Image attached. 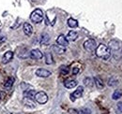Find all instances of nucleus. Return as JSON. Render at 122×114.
Here are the masks:
<instances>
[{"instance_id": "1", "label": "nucleus", "mask_w": 122, "mask_h": 114, "mask_svg": "<svg viewBox=\"0 0 122 114\" xmlns=\"http://www.w3.org/2000/svg\"><path fill=\"white\" fill-rule=\"evenodd\" d=\"M95 52L97 56L103 60H108L111 57V50L109 49L108 46L104 44H100L99 46H97Z\"/></svg>"}, {"instance_id": "2", "label": "nucleus", "mask_w": 122, "mask_h": 114, "mask_svg": "<svg viewBox=\"0 0 122 114\" xmlns=\"http://www.w3.org/2000/svg\"><path fill=\"white\" fill-rule=\"evenodd\" d=\"M30 20L35 24H40L43 20V12L41 10L37 9L35 10L30 15Z\"/></svg>"}, {"instance_id": "3", "label": "nucleus", "mask_w": 122, "mask_h": 114, "mask_svg": "<svg viewBox=\"0 0 122 114\" xmlns=\"http://www.w3.org/2000/svg\"><path fill=\"white\" fill-rule=\"evenodd\" d=\"M97 48V43L94 39H87L84 42V49L86 52H94Z\"/></svg>"}, {"instance_id": "4", "label": "nucleus", "mask_w": 122, "mask_h": 114, "mask_svg": "<svg viewBox=\"0 0 122 114\" xmlns=\"http://www.w3.org/2000/svg\"><path fill=\"white\" fill-rule=\"evenodd\" d=\"M34 99L36 100L39 104H45L48 101V95H46L44 92H39V93H36L35 95V98Z\"/></svg>"}, {"instance_id": "5", "label": "nucleus", "mask_w": 122, "mask_h": 114, "mask_svg": "<svg viewBox=\"0 0 122 114\" xmlns=\"http://www.w3.org/2000/svg\"><path fill=\"white\" fill-rule=\"evenodd\" d=\"M83 93H84V87H83V86H79V87L77 88V90H75V91L71 95V101H75L77 98L82 97Z\"/></svg>"}, {"instance_id": "6", "label": "nucleus", "mask_w": 122, "mask_h": 114, "mask_svg": "<svg viewBox=\"0 0 122 114\" xmlns=\"http://www.w3.org/2000/svg\"><path fill=\"white\" fill-rule=\"evenodd\" d=\"M29 56L32 59H35V60H40L43 57V53L39 50V49H34L32 50L30 52H29Z\"/></svg>"}, {"instance_id": "7", "label": "nucleus", "mask_w": 122, "mask_h": 114, "mask_svg": "<svg viewBox=\"0 0 122 114\" xmlns=\"http://www.w3.org/2000/svg\"><path fill=\"white\" fill-rule=\"evenodd\" d=\"M36 75L38 77H41V78H48L52 75V73L47 69H44V68H39L36 70Z\"/></svg>"}, {"instance_id": "8", "label": "nucleus", "mask_w": 122, "mask_h": 114, "mask_svg": "<svg viewBox=\"0 0 122 114\" xmlns=\"http://www.w3.org/2000/svg\"><path fill=\"white\" fill-rule=\"evenodd\" d=\"M56 43L61 46V47H67L69 45V40L67 39V38L64 36V35H59L58 38H56Z\"/></svg>"}, {"instance_id": "9", "label": "nucleus", "mask_w": 122, "mask_h": 114, "mask_svg": "<svg viewBox=\"0 0 122 114\" xmlns=\"http://www.w3.org/2000/svg\"><path fill=\"white\" fill-rule=\"evenodd\" d=\"M13 52H11V51H8L2 57V63L3 64H8V63H10L11 60H12V58H13Z\"/></svg>"}, {"instance_id": "10", "label": "nucleus", "mask_w": 122, "mask_h": 114, "mask_svg": "<svg viewBox=\"0 0 122 114\" xmlns=\"http://www.w3.org/2000/svg\"><path fill=\"white\" fill-rule=\"evenodd\" d=\"M23 30H24V33L27 36V37H30L33 33V27L30 24L28 23H25L24 24V26H23Z\"/></svg>"}, {"instance_id": "11", "label": "nucleus", "mask_w": 122, "mask_h": 114, "mask_svg": "<svg viewBox=\"0 0 122 114\" xmlns=\"http://www.w3.org/2000/svg\"><path fill=\"white\" fill-rule=\"evenodd\" d=\"M35 95H36V91L34 89L24 91V97L25 98H29V99L33 100L35 98Z\"/></svg>"}, {"instance_id": "12", "label": "nucleus", "mask_w": 122, "mask_h": 114, "mask_svg": "<svg viewBox=\"0 0 122 114\" xmlns=\"http://www.w3.org/2000/svg\"><path fill=\"white\" fill-rule=\"evenodd\" d=\"M108 47L111 51H118L119 47H120V44L117 40H111L108 44Z\"/></svg>"}, {"instance_id": "13", "label": "nucleus", "mask_w": 122, "mask_h": 114, "mask_svg": "<svg viewBox=\"0 0 122 114\" xmlns=\"http://www.w3.org/2000/svg\"><path fill=\"white\" fill-rule=\"evenodd\" d=\"M64 86L68 89H72V88L77 86V81L74 80H68L64 82Z\"/></svg>"}, {"instance_id": "14", "label": "nucleus", "mask_w": 122, "mask_h": 114, "mask_svg": "<svg viewBox=\"0 0 122 114\" xmlns=\"http://www.w3.org/2000/svg\"><path fill=\"white\" fill-rule=\"evenodd\" d=\"M52 50L57 53V54H63L65 52V48L64 47H61L59 45H53L52 46Z\"/></svg>"}, {"instance_id": "15", "label": "nucleus", "mask_w": 122, "mask_h": 114, "mask_svg": "<svg viewBox=\"0 0 122 114\" xmlns=\"http://www.w3.org/2000/svg\"><path fill=\"white\" fill-rule=\"evenodd\" d=\"M77 38H78V33L75 31H70L68 33V36H67V39L70 40V41H74L76 40Z\"/></svg>"}, {"instance_id": "16", "label": "nucleus", "mask_w": 122, "mask_h": 114, "mask_svg": "<svg viewBox=\"0 0 122 114\" xmlns=\"http://www.w3.org/2000/svg\"><path fill=\"white\" fill-rule=\"evenodd\" d=\"M94 82H95V84H96L98 89H100V90H101V89H103L104 83H103L102 80L100 77H95V78H94Z\"/></svg>"}, {"instance_id": "17", "label": "nucleus", "mask_w": 122, "mask_h": 114, "mask_svg": "<svg viewBox=\"0 0 122 114\" xmlns=\"http://www.w3.org/2000/svg\"><path fill=\"white\" fill-rule=\"evenodd\" d=\"M13 83H14V78H13V77H10V78L7 80V81L4 83V87H5L6 89H10V88L12 87Z\"/></svg>"}, {"instance_id": "18", "label": "nucleus", "mask_w": 122, "mask_h": 114, "mask_svg": "<svg viewBox=\"0 0 122 114\" xmlns=\"http://www.w3.org/2000/svg\"><path fill=\"white\" fill-rule=\"evenodd\" d=\"M49 40H50V37H49L48 34L44 33V34H42V35L41 36V44L46 45V44H48Z\"/></svg>"}, {"instance_id": "19", "label": "nucleus", "mask_w": 122, "mask_h": 114, "mask_svg": "<svg viewBox=\"0 0 122 114\" xmlns=\"http://www.w3.org/2000/svg\"><path fill=\"white\" fill-rule=\"evenodd\" d=\"M68 25L71 28H76L77 26H78V22L75 19H73V18H70L68 20Z\"/></svg>"}, {"instance_id": "20", "label": "nucleus", "mask_w": 122, "mask_h": 114, "mask_svg": "<svg viewBox=\"0 0 122 114\" xmlns=\"http://www.w3.org/2000/svg\"><path fill=\"white\" fill-rule=\"evenodd\" d=\"M121 96H122V90L117 89V90H116V91L114 92V94H113V95H112V98L114 100H118Z\"/></svg>"}, {"instance_id": "21", "label": "nucleus", "mask_w": 122, "mask_h": 114, "mask_svg": "<svg viewBox=\"0 0 122 114\" xmlns=\"http://www.w3.org/2000/svg\"><path fill=\"white\" fill-rule=\"evenodd\" d=\"M84 84H85V86H86L88 88H91L92 86H93V84H94V81L92 80L91 78L87 77V78H86L84 80Z\"/></svg>"}, {"instance_id": "22", "label": "nucleus", "mask_w": 122, "mask_h": 114, "mask_svg": "<svg viewBox=\"0 0 122 114\" xmlns=\"http://www.w3.org/2000/svg\"><path fill=\"white\" fill-rule=\"evenodd\" d=\"M45 63L47 65H52L54 63L53 61V56H52V53L50 52H47L45 53Z\"/></svg>"}, {"instance_id": "23", "label": "nucleus", "mask_w": 122, "mask_h": 114, "mask_svg": "<svg viewBox=\"0 0 122 114\" xmlns=\"http://www.w3.org/2000/svg\"><path fill=\"white\" fill-rule=\"evenodd\" d=\"M117 84V80L115 77H112V78L109 79V81H108V86L114 87V86H116Z\"/></svg>"}, {"instance_id": "24", "label": "nucleus", "mask_w": 122, "mask_h": 114, "mask_svg": "<svg viewBox=\"0 0 122 114\" xmlns=\"http://www.w3.org/2000/svg\"><path fill=\"white\" fill-rule=\"evenodd\" d=\"M59 71H60V74L61 75H68L69 74V72H70V68H69V66H62L60 67V69H59Z\"/></svg>"}, {"instance_id": "25", "label": "nucleus", "mask_w": 122, "mask_h": 114, "mask_svg": "<svg viewBox=\"0 0 122 114\" xmlns=\"http://www.w3.org/2000/svg\"><path fill=\"white\" fill-rule=\"evenodd\" d=\"M78 114H91V110L87 108H84L78 110Z\"/></svg>"}, {"instance_id": "26", "label": "nucleus", "mask_w": 122, "mask_h": 114, "mask_svg": "<svg viewBox=\"0 0 122 114\" xmlns=\"http://www.w3.org/2000/svg\"><path fill=\"white\" fill-rule=\"evenodd\" d=\"M6 36L2 33V31H0V43H3V42H5L6 41Z\"/></svg>"}, {"instance_id": "27", "label": "nucleus", "mask_w": 122, "mask_h": 114, "mask_svg": "<svg viewBox=\"0 0 122 114\" xmlns=\"http://www.w3.org/2000/svg\"><path fill=\"white\" fill-rule=\"evenodd\" d=\"M117 109H118V111L122 113V102H118L117 104Z\"/></svg>"}, {"instance_id": "28", "label": "nucleus", "mask_w": 122, "mask_h": 114, "mask_svg": "<svg viewBox=\"0 0 122 114\" xmlns=\"http://www.w3.org/2000/svg\"><path fill=\"white\" fill-rule=\"evenodd\" d=\"M79 71H80V70H79V67H74V68L72 69V74H73V75H77V74L79 73Z\"/></svg>"}, {"instance_id": "29", "label": "nucleus", "mask_w": 122, "mask_h": 114, "mask_svg": "<svg viewBox=\"0 0 122 114\" xmlns=\"http://www.w3.org/2000/svg\"><path fill=\"white\" fill-rule=\"evenodd\" d=\"M5 96H6L5 93H3V92H1V91H0V100L4 99V98H5Z\"/></svg>"}]
</instances>
